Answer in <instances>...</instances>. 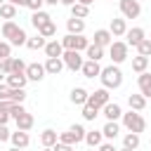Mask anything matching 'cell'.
Segmentation results:
<instances>
[{"label":"cell","mask_w":151,"mask_h":151,"mask_svg":"<svg viewBox=\"0 0 151 151\" xmlns=\"http://www.w3.org/2000/svg\"><path fill=\"white\" fill-rule=\"evenodd\" d=\"M99 78H101V85H104L106 90H116V87H120V85H123V71H120L116 64H111V66L101 68Z\"/></svg>","instance_id":"cell-1"},{"label":"cell","mask_w":151,"mask_h":151,"mask_svg":"<svg viewBox=\"0 0 151 151\" xmlns=\"http://www.w3.org/2000/svg\"><path fill=\"white\" fill-rule=\"evenodd\" d=\"M120 118H123V125H125L130 132H134V134H139V132H144V130H146V120H144V116H142V113H137V111L123 113Z\"/></svg>","instance_id":"cell-2"},{"label":"cell","mask_w":151,"mask_h":151,"mask_svg":"<svg viewBox=\"0 0 151 151\" xmlns=\"http://www.w3.org/2000/svg\"><path fill=\"white\" fill-rule=\"evenodd\" d=\"M59 42H61L64 50H73V52H83V50H87V45H90V40H87L85 35H71V33H66Z\"/></svg>","instance_id":"cell-3"},{"label":"cell","mask_w":151,"mask_h":151,"mask_svg":"<svg viewBox=\"0 0 151 151\" xmlns=\"http://www.w3.org/2000/svg\"><path fill=\"white\" fill-rule=\"evenodd\" d=\"M85 132H87V130H85L83 125H71L66 132H61V134H59V142H61V144L73 146V144H78V142H83V139H85Z\"/></svg>","instance_id":"cell-4"},{"label":"cell","mask_w":151,"mask_h":151,"mask_svg":"<svg viewBox=\"0 0 151 151\" xmlns=\"http://www.w3.org/2000/svg\"><path fill=\"white\" fill-rule=\"evenodd\" d=\"M118 7H120L123 19H137V17L142 14L139 0H118Z\"/></svg>","instance_id":"cell-5"},{"label":"cell","mask_w":151,"mask_h":151,"mask_svg":"<svg viewBox=\"0 0 151 151\" xmlns=\"http://www.w3.org/2000/svg\"><path fill=\"white\" fill-rule=\"evenodd\" d=\"M109 54H111V61L118 66L127 59V42H120V40H113L109 45Z\"/></svg>","instance_id":"cell-6"},{"label":"cell","mask_w":151,"mask_h":151,"mask_svg":"<svg viewBox=\"0 0 151 151\" xmlns=\"http://www.w3.org/2000/svg\"><path fill=\"white\" fill-rule=\"evenodd\" d=\"M109 101H111V94H109V90H106V87L94 90V92H90V97H87V104H90V106H94V109H104Z\"/></svg>","instance_id":"cell-7"},{"label":"cell","mask_w":151,"mask_h":151,"mask_svg":"<svg viewBox=\"0 0 151 151\" xmlns=\"http://www.w3.org/2000/svg\"><path fill=\"white\" fill-rule=\"evenodd\" d=\"M61 61H64V66H66V68H71V71H80V68H83V57H80V52L64 50Z\"/></svg>","instance_id":"cell-8"},{"label":"cell","mask_w":151,"mask_h":151,"mask_svg":"<svg viewBox=\"0 0 151 151\" xmlns=\"http://www.w3.org/2000/svg\"><path fill=\"white\" fill-rule=\"evenodd\" d=\"M26 78L33 83H40L45 78V66L42 64H26Z\"/></svg>","instance_id":"cell-9"},{"label":"cell","mask_w":151,"mask_h":151,"mask_svg":"<svg viewBox=\"0 0 151 151\" xmlns=\"http://www.w3.org/2000/svg\"><path fill=\"white\" fill-rule=\"evenodd\" d=\"M137 85H139V94L144 97V99H151V73H139V78H137Z\"/></svg>","instance_id":"cell-10"},{"label":"cell","mask_w":151,"mask_h":151,"mask_svg":"<svg viewBox=\"0 0 151 151\" xmlns=\"http://www.w3.org/2000/svg\"><path fill=\"white\" fill-rule=\"evenodd\" d=\"M9 142H12V146H17V149H26V146L31 144V137H28V132L17 130V132L9 134Z\"/></svg>","instance_id":"cell-11"},{"label":"cell","mask_w":151,"mask_h":151,"mask_svg":"<svg viewBox=\"0 0 151 151\" xmlns=\"http://www.w3.org/2000/svg\"><path fill=\"white\" fill-rule=\"evenodd\" d=\"M127 47L132 45V47H137L144 38H146V33H144V28H139V26H134V28H127Z\"/></svg>","instance_id":"cell-12"},{"label":"cell","mask_w":151,"mask_h":151,"mask_svg":"<svg viewBox=\"0 0 151 151\" xmlns=\"http://www.w3.org/2000/svg\"><path fill=\"white\" fill-rule=\"evenodd\" d=\"M45 54H47V59H61V54H64L61 42H59V40H47V45H45Z\"/></svg>","instance_id":"cell-13"},{"label":"cell","mask_w":151,"mask_h":151,"mask_svg":"<svg viewBox=\"0 0 151 151\" xmlns=\"http://www.w3.org/2000/svg\"><path fill=\"white\" fill-rule=\"evenodd\" d=\"M26 83H28L26 73H9L7 76V87H12V90H24Z\"/></svg>","instance_id":"cell-14"},{"label":"cell","mask_w":151,"mask_h":151,"mask_svg":"<svg viewBox=\"0 0 151 151\" xmlns=\"http://www.w3.org/2000/svg\"><path fill=\"white\" fill-rule=\"evenodd\" d=\"M19 33H21V26L19 24H14V21H5L2 24V38H7V42H12Z\"/></svg>","instance_id":"cell-15"},{"label":"cell","mask_w":151,"mask_h":151,"mask_svg":"<svg viewBox=\"0 0 151 151\" xmlns=\"http://www.w3.org/2000/svg\"><path fill=\"white\" fill-rule=\"evenodd\" d=\"M111 42H113L111 31H106V28L94 31V42H92V45H97V47H106V45H111Z\"/></svg>","instance_id":"cell-16"},{"label":"cell","mask_w":151,"mask_h":151,"mask_svg":"<svg viewBox=\"0 0 151 151\" xmlns=\"http://www.w3.org/2000/svg\"><path fill=\"white\" fill-rule=\"evenodd\" d=\"M80 71H83L85 78H97V76L101 73V66H99V61H90V59H87V61H83V68H80Z\"/></svg>","instance_id":"cell-17"},{"label":"cell","mask_w":151,"mask_h":151,"mask_svg":"<svg viewBox=\"0 0 151 151\" xmlns=\"http://www.w3.org/2000/svg\"><path fill=\"white\" fill-rule=\"evenodd\" d=\"M101 111H104L106 120H118V118L123 116V109H120V106H118L116 101H109V104H106V106H104Z\"/></svg>","instance_id":"cell-18"},{"label":"cell","mask_w":151,"mask_h":151,"mask_svg":"<svg viewBox=\"0 0 151 151\" xmlns=\"http://www.w3.org/2000/svg\"><path fill=\"white\" fill-rule=\"evenodd\" d=\"M66 28H68V33H71V35H83V31H85V21H83V19L71 17V19L66 21Z\"/></svg>","instance_id":"cell-19"},{"label":"cell","mask_w":151,"mask_h":151,"mask_svg":"<svg viewBox=\"0 0 151 151\" xmlns=\"http://www.w3.org/2000/svg\"><path fill=\"white\" fill-rule=\"evenodd\" d=\"M111 35L113 38H120V35H125L127 33V24H125V19H111Z\"/></svg>","instance_id":"cell-20"},{"label":"cell","mask_w":151,"mask_h":151,"mask_svg":"<svg viewBox=\"0 0 151 151\" xmlns=\"http://www.w3.org/2000/svg\"><path fill=\"white\" fill-rule=\"evenodd\" d=\"M87 97H90V92H87L85 87H73V90H71V101L78 104V106L87 104Z\"/></svg>","instance_id":"cell-21"},{"label":"cell","mask_w":151,"mask_h":151,"mask_svg":"<svg viewBox=\"0 0 151 151\" xmlns=\"http://www.w3.org/2000/svg\"><path fill=\"white\" fill-rule=\"evenodd\" d=\"M57 142H59V134H57L54 130H50V127H47V130H42V132H40V144H42V146H50V149H52Z\"/></svg>","instance_id":"cell-22"},{"label":"cell","mask_w":151,"mask_h":151,"mask_svg":"<svg viewBox=\"0 0 151 151\" xmlns=\"http://www.w3.org/2000/svg\"><path fill=\"white\" fill-rule=\"evenodd\" d=\"M42 66H45V73H50V76H59L61 68H64V61H61V59H47Z\"/></svg>","instance_id":"cell-23"},{"label":"cell","mask_w":151,"mask_h":151,"mask_svg":"<svg viewBox=\"0 0 151 151\" xmlns=\"http://www.w3.org/2000/svg\"><path fill=\"white\" fill-rule=\"evenodd\" d=\"M118 132H120V125H118L116 120H106V125L101 127V134H104L106 139H116Z\"/></svg>","instance_id":"cell-24"},{"label":"cell","mask_w":151,"mask_h":151,"mask_svg":"<svg viewBox=\"0 0 151 151\" xmlns=\"http://www.w3.org/2000/svg\"><path fill=\"white\" fill-rule=\"evenodd\" d=\"M50 21H52V17H50L47 12H42V9H40V12H33V17H31V24H33L35 28H42V26L50 24Z\"/></svg>","instance_id":"cell-25"},{"label":"cell","mask_w":151,"mask_h":151,"mask_svg":"<svg viewBox=\"0 0 151 151\" xmlns=\"http://www.w3.org/2000/svg\"><path fill=\"white\" fill-rule=\"evenodd\" d=\"M127 104H130V111H144V106H146V99L142 97V94H130L127 97Z\"/></svg>","instance_id":"cell-26"},{"label":"cell","mask_w":151,"mask_h":151,"mask_svg":"<svg viewBox=\"0 0 151 151\" xmlns=\"http://www.w3.org/2000/svg\"><path fill=\"white\" fill-rule=\"evenodd\" d=\"M14 123H17V130H24V132H28V130L33 127V116L26 111V113H21V116H19Z\"/></svg>","instance_id":"cell-27"},{"label":"cell","mask_w":151,"mask_h":151,"mask_svg":"<svg viewBox=\"0 0 151 151\" xmlns=\"http://www.w3.org/2000/svg\"><path fill=\"white\" fill-rule=\"evenodd\" d=\"M101 139H104L101 130H90V132H85V139L83 142H87V146H99Z\"/></svg>","instance_id":"cell-28"},{"label":"cell","mask_w":151,"mask_h":151,"mask_svg":"<svg viewBox=\"0 0 151 151\" xmlns=\"http://www.w3.org/2000/svg\"><path fill=\"white\" fill-rule=\"evenodd\" d=\"M85 54H87V59L90 61H99L101 57H104V47H97V45H87V50H85Z\"/></svg>","instance_id":"cell-29"},{"label":"cell","mask_w":151,"mask_h":151,"mask_svg":"<svg viewBox=\"0 0 151 151\" xmlns=\"http://www.w3.org/2000/svg\"><path fill=\"white\" fill-rule=\"evenodd\" d=\"M146 66H149V57H132V71L134 73H144L146 71Z\"/></svg>","instance_id":"cell-30"},{"label":"cell","mask_w":151,"mask_h":151,"mask_svg":"<svg viewBox=\"0 0 151 151\" xmlns=\"http://www.w3.org/2000/svg\"><path fill=\"white\" fill-rule=\"evenodd\" d=\"M0 17H2L5 21H12V19L17 17V7H14V5H9V2H5V5L0 7Z\"/></svg>","instance_id":"cell-31"},{"label":"cell","mask_w":151,"mask_h":151,"mask_svg":"<svg viewBox=\"0 0 151 151\" xmlns=\"http://www.w3.org/2000/svg\"><path fill=\"white\" fill-rule=\"evenodd\" d=\"M90 14V7H85V5H80V2H76V5H71V17H76V19H85Z\"/></svg>","instance_id":"cell-32"},{"label":"cell","mask_w":151,"mask_h":151,"mask_svg":"<svg viewBox=\"0 0 151 151\" xmlns=\"http://www.w3.org/2000/svg\"><path fill=\"white\" fill-rule=\"evenodd\" d=\"M45 45H47V40L42 35H35V38H28L26 40V47L28 50H45Z\"/></svg>","instance_id":"cell-33"},{"label":"cell","mask_w":151,"mask_h":151,"mask_svg":"<svg viewBox=\"0 0 151 151\" xmlns=\"http://www.w3.org/2000/svg\"><path fill=\"white\" fill-rule=\"evenodd\" d=\"M123 146H125V149H132V151H134V149L139 146V134H134V132H127V134L123 137Z\"/></svg>","instance_id":"cell-34"},{"label":"cell","mask_w":151,"mask_h":151,"mask_svg":"<svg viewBox=\"0 0 151 151\" xmlns=\"http://www.w3.org/2000/svg\"><path fill=\"white\" fill-rule=\"evenodd\" d=\"M38 35H42L45 40H47V38H52V35H57V26H54V21L45 24L42 28H38Z\"/></svg>","instance_id":"cell-35"},{"label":"cell","mask_w":151,"mask_h":151,"mask_svg":"<svg viewBox=\"0 0 151 151\" xmlns=\"http://www.w3.org/2000/svg\"><path fill=\"white\" fill-rule=\"evenodd\" d=\"M137 52H139V57H151V38H144L137 45Z\"/></svg>","instance_id":"cell-36"},{"label":"cell","mask_w":151,"mask_h":151,"mask_svg":"<svg viewBox=\"0 0 151 151\" xmlns=\"http://www.w3.org/2000/svg\"><path fill=\"white\" fill-rule=\"evenodd\" d=\"M99 116V109H94V106H90V104H83V118L85 120H94Z\"/></svg>","instance_id":"cell-37"},{"label":"cell","mask_w":151,"mask_h":151,"mask_svg":"<svg viewBox=\"0 0 151 151\" xmlns=\"http://www.w3.org/2000/svg\"><path fill=\"white\" fill-rule=\"evenodd\" d=\"M7 57H12V45L5 42V40H0V61L7 59Z\"/></svg>","instance_id":"cell-38"},{"label":"cell","mask_w":151,"mask_h":151,"mask_svg":"<svg viewBox=\"0 0 151 151\" xmlns=\"http://www.w3.org/2000/svg\"><path fill=\"white\" fill-rule=\"evenodd\" d=\"M12 73H26V64L21 59H14L12 57Z\"/></svg>","instance_id":"cell-39"},{"label":"cell","mask_w":151,"mask_h":151,"mask_svg":"<svg viewBox=\"0 0 151 151\" xmlns=\"http://www.w3.org/2000/svg\"><path fill=\"white\" fill-rule=\"evenodd\" d=\"M0 71H2L5 76H9V73H12V57H7V59H2V61H0Z\"/></svg>","instance_id":"cell-40"},{"label":"cell","mask_w":151,"mask_h":151,"mask_svg":"<svg viewBox=\"0 0 151 151\" xmlns=\"http://www.w3.org/2000/svg\"><path fill=\"white\" fill-rule=\"evenodd\" d=\"M21 113H26V109H24L21 104H14V106H12V111H9V118H14V120H17Z\"/></svg>","instance_id":"cell-41"},{"label":"cell","mask_w":151,"mask_h":151,"mask_svg":"<svg viewBox=\"0 0 151 151\" xmlns=\"http://www.w3.org/2000/svg\"><path fill=\"white\" fill-rule=\"evenodd\" d=\"M42 5H45L42 0H28V2H26V7H28V9H33V12H40V7H42Z\"/></svg>","instance_id":"cell-42"},{"label":"cell","mask_w":151,"mask_h":151,"mask_svg":"<svg viewBox=\"0 0 151 151\" xmlns=\"http://www.w3.org/2000/svg\"><path fill=\"white\" fill-rule=\"evenodd\" d=\"M9 134H12V132L7 130V125H0V142H7V139H9Z\"/></svg>","instance_id":"cell-43"},{"label":"cell","mask_w":151,"mask_h":151,"mask_svg":"<svg viewBox=\"0 0 151 151\" xmlns=\"http://www.w3.org/2000/svg\"><path fill=\"white\" fill-rule=\"evenodd\" d=\"M52 149H54V151H73V146H68V144H61V142H57Z\"/></svg>","instance_id":"cell-44"},{"label":"cell","mask_w":151,"mask_h":151,"mask_svg":"<svg viewBox=\"0 0 151 151\" xmlns=\"http://www.w3.org/2000/svg\"><path fill=\"white\" fill-rule=\"evenodd\" d=\"M99 151H118V149H116L111 142H106V144H99Z\"/></svg>","instance_id":"cell-45"},{"label":"cell","mask_w":151,"mask_h":151,"mask_svg":"<svg viewBox=\"0 0 151 151\" xmlns=\"http://www.w3.org/2000/svg\"><path fill=\"white\" fill-rule=\"evenodd\" d=\"M7 120H9V113L5 109H0V125H7Z\"/></svg>","instance_id":"cell-46"},{"label":"cell","mask_w":151,"mask_h":151,"mask_svg":"<svg viewBox=\"0 0 151 151\" xmlns=\"http://www.w3.org/2000/svg\"><path fill=\"white\" fill-rule=\"evenodd\" d=\"M9 5H14V7H26V2L28 0H7Z\"/></svg>","instance_id":"cell-47"},{"label":"cell","mask_w":151,"mask_h":151,"mask_svg":"<svg viewBox=\"0 0 151 151\" xmlns=\"http://www.w3.org/2000/svg\"><path fill=\"white\" fill-rule=\"evenodd\" d=\"M59 2H61V5H68V7H71V5H76L78 0H59Z\"/></svg>","instance_id":"cell-48"},{"label":"cell","mask_w":151,"mask_h":151,"mask_svg":"<svg viewBox=\"0 0 151 151\" xmlns=\"http://www.w3.org/2000/svg\"><path fill=\"white\" fill-rule=\"evenodd\" d=\"M78 2H80V5H85V7H90V5L94 2V0H78Z\"/></svg>","instance_id":"cell-49"},{"label":"cell","mask_w":151,"mask_h":151,"mask_svg":"<svg viewBox=\"0 0 151 151\" xmlns=\"http://www.w3.org/2000/svg\"><path fill=\"white\" fill-rule=\"evenodd\" d=\"M42 2H45V5H57L59 0H42Z\"/></svg>","instance_id":"cell-50"},{"label":"cell","mask_w":151,"mask_h":151,"mask_svg":"<svg viewBox=\"0 0 151 151\" xmlns=\"http://www.w3.org/2000/svg\"><path fill=\"white\" fill-rule=\"evenodd\" d=\"M42 151H54V149H50V146H42Z\"/></svg>","instance_id":"cell-51"},{"label":"cell","mask_w":151,"mask_h":151,"mask_svg":"<svg viewBox=\"0 0 151 151\" xmlns=\"http://www.w3.org/2000/svg\"><path fill=\"white\" fill-rule=\"evenodd\" d=\"M9 151H21V149H17V146H12V149H9Z\"/></svg>","instance_id":"cell-52"},{"label":"cell","mask_w":151,"mask_h":151,"mask_svg":"<svg viewBox=\"0 0 151 151\" xmlns=\"http://www.w3.org/2000/svg\"><path fill=\"white\" fill-rule=\"evenodd\" d=\"M120 151H132V149H125V146H123V149H120Z\"/></svg>","instance_id":"cell-53"},{"label":"cell","mask_w":151,"mask_h":151,"mask_svg":"<svg viewBox=\"0 0 151 151\" xmlns=\"http://www.w3.org/2000/svg\"><path fill=\"white\" fill-rule=\"evenodd\" d=\"M5 2H7V0H0V7H2V5H5Z\"/></svg>","instance_id":"cell-54"},{"label":"cell","mask_w":151,"mask_h":151,"mask_svg":"<svg viewBox=\"0 0 151 151\" xmlns=\"http://www.w3.org/2000/svg\"><path fill=\"white\" fill-rule=\"evenodd\" d=\"M97 151H99V149H97Z\"/></svg>","instance_id":"cell-55"}]
</instances>
